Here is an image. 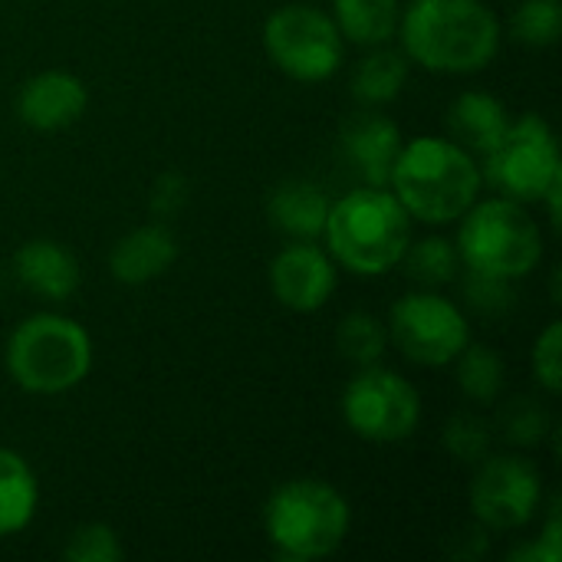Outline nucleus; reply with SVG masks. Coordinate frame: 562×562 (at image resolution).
<instances>
[{"label":"nucleus","mask_w":562,"mask_h":562,"mask_svg":"<svg viewBox=\"0 0 562 562\" xmlns=\"http://www.w3.org/2000/svg\"><path fill=\"white\" fill-rule=\"evenodd\" d=\"M395 36L408 63L445 76H468L494 63L501 20L484 0H412L402 7Z\"/></svg>","instance_id":"f257e3e1"},{"label":"nucleus","mask_w":562,"mask_h":562,"mask_svg":"<svg viewBox=\"0 0 562 562\" xmlns=\"http://www.w3.org/2000/svg\"><path fill=\"white\" fill-rule=\"evenodd\" d=\"M481 161L448 135H418L405 142L389 175V191L402 201L408 217L425 224L461 221L481 198Z\"/></svg>","instance_id":"f03ea898"},{"label":"nucleus","mask_w":562,"mask_h":562,"mask_svg":"<svg viewBox=\"0 0 562 562\" xmlns=\"http://www.w3.org/2000/svg\"><path fill=\"white\" fill-rule=\"evenodd\" d=\"M323 237L326 254L339 267L379 277L402 263L412 244V217L389 188L359 184L329 204Z\"/></svg>","instance_id":"7ed1b4c3"},{"label":"nucleus","mask_w":562,"mask_h":562,"mask_svg":"<svg viewBox=\"0 0 562 562\" xmlns=\"http://www.w3.org/2000/svg\"><path fill=\"white\" fill-rule=\"evenodd\" d=\"M458 257L468 270L501 277V280H524L543 260V231L527 211V204L514 198H477L458 231Z\"/></svg>","instance_id":"20e7f679"},{"label":"nucleus","mask_w":562,"mask_h":562,"mask_svg":"<svg viewBox=\"0 0 562 562\" xmlns=\"http://www.w3.org/2000/svg\"><path fill=\"white\" fill-rule=\"evenodd\" d=\"M7 369L30 395L72 392L92 369V339L63 313H33L7 339Z\"/></svg>","instance_id":"39448f33"},{"label":"nucleus","mask_w":562,"mask_h":562,"mask_svg":"<svg viewBox=\"0 0 562 562\" xmlns=\"http://www.w3.org/2000/svg\"><path fill=\"white\" fill-rule=\"evenodd\" d=\"M352 527L349 501L326 481L300 477L280 484L263 507L267 540L286 560H323L342 547Z\"/></svg>","instance_id":"423d86ee"},{"label":"nucleus","mask_w":562,"mask_h":562,"mask_svg":"<svg viewBox=\"0 0 562 562\" xmlns=\"http://www.w3.org/2000/svg\"><path fill=\"white\" fill-rule=\"evenodd\" d=\"M481 175L504 198H514L520 204H540L543 194L562 181L560 148L547 119L533 112L510 119L501 142L484 155Z\"/></svg>","instance_id":"0eeeda50"},{"label":"nucleus","mask_w":562,"mask_h":562,"mask_svg":"<svg viewBox=\"0 0 562 562\" xmlns=\"http://www.w3.org/2000/svg\"><path fill=\"white\" fill-rule=\"evenodd\" d=\"M263 49L296 82H323L346 59V40L333 16L313 3H286L263 23Z\"/></svg>","instance_id":"6e6552de"},{"label":"nucleus","mask_w":562,"mask_h":562,"mask_svg":"<svg viewBox=\"0 0 562 562\" xmlns=\"http://www.w3.org/2000/svg\"><path fill=\"white\" fill-rule=\"evenodd\" d=\"M342 422L372 445H395L418 431L422 398L408 379L392 369L366 366L342 392Z\"/></svg>","instance_id":"1a4fd4ad"},{"label":"nucleus","mask_w":562,"mask_h":562,"mask_svg":"<svg viewBox=\"0 0 562 562\" xmlns=\"http://www.w3.org/2000/svg\"><path fill=\"white\" fill-rule=\"evenodd\" d=\"M389 346L415 366H451L471 342L468 316L435 290L405 293L389 313Z\"/></svg>","instance_id":"9d476101"},{"label":"nucleus","mask_w":562,"mask_h":562,"mask_svg":"<svg viewBox=\"0 0 562 562\" xmlns=\"http://www.w3.org/2000/svg\"><path fill=\"white\" fill-rule=\"evenodd\" d=\"M543 501V477L520 454H487L471 484V510L487 530L527 527Z\"/></svg>","instance_id":"9b49d317"},{"label":"nucleus","mask_w":562,"mask_h":562,"mask_svg":"<svg viewBox=\"0 0 562 562\" xmlns=\"http://www.w3.org/2000/svg\"><path fill=\"white\" fill-rule=\"evenodd\" d=\"M336 260L316 240H290L270 263V290L293 313H316L336 293Z\"/></svg>","instance_id":"f8f14e48"},{"label":"nucleus","mask_w":562,"mask_h":562,"mask_svg":"<svg viewBox=\"0 0 562 562\" xmlns=\"http://www.w3.org/2000/svg\"><path fill=\"white\" fill-rule=\"evenodd\" d=\"M402 145H405V138H402L398 125L379 112L352 115L339 135L342 161L352 165V171L359 175L362 184H379V188H389V175H392V165H395Z\"/></svg>","instance_id":"ddd939ff"},{"label":"nucleus","mask_w":562,"mask_h":562,"mask_svg":"<svg viewBox=\"0 0 562 562\" xmlns=\"http://www.w3.org/2000/svg\"><path fill=\"white\" fill-rule=\"evenodd\" d=\"M86 105H89V92H86L82 79L72 72H63V69L36 72L33 79L23 82L20 99H16V112H20L23 125H30L36 132L69 128L72 122H79Z\"/></svg>","instance_id":"4468645a"},{"label":"nucleus","mask_w":562,"mask_h":562,"mask_svg":"<svg viewBox=\"0 0 562 562\" xmlns=\"http://www.w3.org/2000/svg\"><path fill=\"white\" fill-rule=\"evenodd\" d=\"M13 270H16V280L23 283V290H30L40 300H49V303L69 300L79 286V263H76L72 250L49 237L26 240L13 257Z\"/></svg>","instance_id":"2eb2a0df"},{"label":"nucleus","mask_w":562,"mask_h":562,"mask_svg":"<svg viewBox=\"0 0 562 562\" xmlns=\"http://www.w3.org/2000/svg\"><path fill=\"white\" fill-rule=\"evenodd\" d=\"M178 257V240L165 224H142L128 231L109 254V270L125 286L158 280Z\"/></svg>","instance_id":"dca6fc26"},{"label":"nucleus","mask_w":562,"mask_h":562,"mask_svg":"<svg viewBox=\"0 0 562 562\" xmlns=\"http://www.w3.org/2000/svg\"><path fill=\"white\" fill-rule=\"evenodd\" d=\"M507 125H510L507 105L484 89L461 92L448 109V138H454L474 158H484L501 142Z\"/></svg>","instance_id":"f3484780"},{"label":"nucleus","mask_w":562,"mask_h":562,"mask_svg":"<svg viewBox=\"0 0 562 562\" xmlns=\"http://www.w3.org/2000/svg\"><path fill=\"white\" fill-rule=\"evenodd\" d=\"M329 194L306 178H290L270 191L267 214L277 231H283L293 240H319L323 224L329 214Z\"/></svg>","instance_id":"a211bd4d"},{"label":"nucleus","mask_w":562,"mask_h":562,"mask_svg":"<svg viewBox=\"0 0 562 562\" xmlns=\"http://www.w3.org/2000/svg\"><path fill=\"white\" fill-rule=\"evenodd\" d=\"M333 23L352 46H385L398 33V0H333Z\"/></svg>","instance_id":"6ab92c4d"},{"label":"nucleus","mask_w":562,"mask_h":562,"mask_svg":"<svg viewBox=\"0 0 562 562\" xmlns=\"http://www.w3.org/2000/svg\"><path fill=\"white\" fill-rule=\"evenodd\" d=\"M40 504V484L33 468L0 445V537H13L30 527Z\"/></svg>","instance_id":"aec40b11"},{"label":"nucleus","mask_w":562,"mask_h":562,"mask_svg":"<svg viewBox=\"0 0 562 562\" xmlns=\"http://www.w3.org/2000/svg\"><path fill=\"white\" fill-rule=\"evenodd\" d=\"M405 79H408V56L402 49H389V43L369 46V53L359 59L352 72V95L362 105L375 109V105L398 99Z\"/></svg>","instance_id":"412c9836"},{"label":"nucleus","mask_w":562,"mask_h":562,"mask_svg":"<svg viewBox=\"0 0 562 562\" xmlns=\"http://www.w3.org/2000/svg\"><path fill=\"white\" fill-rule=\"evenodd\" d=\"M451 366H454V379H458L461 392L474 405H494L501 398V392H504V359L497 356V349L468 342Z\"/></svg>","instance_id":"4be33fe9"},{"label":"nucleus","mask_w":562,"mask_h":562,"mask_svg":"<svg viewBox=\"0 0 562 562\" xmlns=\"http://www.w3.org/2000/svg\"><path fill=\"white\" fill-rule=\"evenodd\" d=\"M402 263L408 267L415 283H422L425 290H435V286H445L458 277L461 257L448 237H425L418 244H408Z\"/></svg>","instance_id":"5701e85b"},{"label":"nucleus","mask_w":562,"mask_h":562,"mask_svg":"<svg viewBox=\"0 0 562 562\" xmlns=\"http://www.w3.org/2000/svg\"><path fill=\"white\" fill-rule=\"evenodd\" d=\"M336 349L342 352L346 362H352L359 369L375 366L389 349V326L382 319H375L372 313H352L339 323Z\"/></svg>","instance_id":"b1692460"},{"label":"nucleus","mask_w":562,"mask_h":562,"mask_svg":"<svg viewBox=\"0 0 562 562\" xmlns=\"http://www.w3.org/2000/svg\"><path fill=\"white\" fill-rule=\"evenodd\" d=\"M510 26L524 46L533 49L553 46L562 33V0H524L514 10Z\"/></svg>","instance_id":"393cba45"},{"label":"nucleus","mask_w":562,"mask_h":562,"mask_svg":"<svg viewBox=\"0 0 562 562\" xmlns=\"http://www.w3.org/2000/svg\"><path fill=\"white\" fill-rule=\"evenodd\" d=\"M63 557L69 562H119L125 557V547L119 533L105 524H82L69 533Z\"/></svg>","instance_id":"a878e982"},{"label":"nucleus","mask_w":562,"mask_h":562,"mask_svg":"<svg viewBox=\"0 0 562 562\" xmlns=\"http://www.w3.org/2000/svg\"><path fill=\"white\" fill-rule=\"evenodd\" d=\"M445 448L458 461L481 464L491 454V425L477 415H458L445 428Z\"/></svg>","instance_id":"bb28decb"},{"label":"nucleus","mask_w":562,"mask_h":562,"mask_svg":"<svg viewBox=\"0 0 562 562\" xmlns=\"http://www.w3.org/2000/svg\"><path fill=\"white\" fill-rule=\"evenodd\" d=\"M501 428H504V438H507L510 445H517V448H533V445H540V441L547 438L550 418H547V412H543L537 402L520 398V402H514V405L504 412Z\"/></svg>","instance_id":"cd10ccee"},{"label":"nucleus","mask_w":562,"mask_h":562,"mask_svg":"<svg viewBox=\"0 0 562 562\" xmlns=\"http://www.w3.org/2000/svg\"><path fill=\"white\" fill-rule=\"evenodd\" d=\"M533 375L550 395L562 389V323L557 319L533 342Z\"/></svg>","instance_id":"c85d7f7f"},{"label":"nucleus","mask_w":562,"mask_h":562,"mask_svg":"<svg viewBox=\"0 0 562 562\" xmlns=\"http://www.w3.org/2000/svg\"><path fill=\"white\" fill-rule=\"evenodd\" d=\"M464 293H468V303L484 313V316H501L514 306V290H510V280H501V277H487V273H474L468 270V280H464Z\"/></svg>","instance_id":"c756f323"},{"label":"nucleus","mask_w":562,"mask_h":562,"mask_svg":"<svg viewBox=\"0 0 562 562\" xmlns=\"http://www.w3.org/2000/svg\"><path fill=\"white\" fill-rule=\"evenodd\" d=\"M184 201H188V184H184V178H181V175H175V171L161 175V178H158V184L151 188V211H155L158 217H171V214H178Z\"/></svg>","instance_id":"7c9ffc66"}]
</instances>
